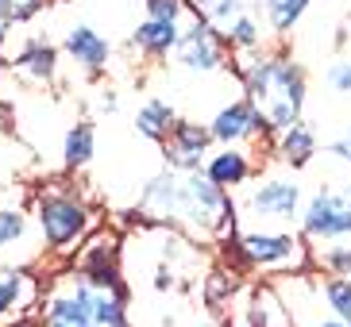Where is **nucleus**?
I'll use <instances>...</instances> for the list:
<instances>
[{
	"label": "nucleus",
	"mask_w": 351,
	"mask_h": 327,
	"mask_svg": "<svg viewBox=\"0 0 351 327\" xmlns=\"http://www.w3.org/2000/svg\"><path fill=\"white\" fill-rule=\"evenodd\" d=\"M139 212L151 224L186 231L197 243H228L236 231V200L205 174H155L139 193Z\"/></svg>",
	"instance_id": "f257e3e1"
},
{
	"label": "nucleus",
	"mask_w": 351,
	"mask_h": 327,
	"mask_svg": "<svg viewBox=\"0 0 351 327\" xmlns=\"http://www.w3.org/2000/svg\"><path fill=\"white\" fill-rule=\"evenodd\" d=\"M239 85L243 101L258 116L263 131L278 135L289 123L305 120V101H309V77L282 51H258L239 62Z\"/></svg>",
	"instance_id": "f03ea898"
},
{
	"label": "nucleus",
	"mask_w": 351,
	"mask_h": 327,
	"mask_svg": "<svg viewBox=\"0 0 351 327\" xmlns=\"http://www.w3.org/2000/svg\"><path fill=\"white\" fill-rule=\"evenodd\" d=\"M32 220H35L39 239H43V250L54 254V258H73L77 246L101 227L93 205H89L73 185H62V181L43 185L39 193H35Z\"/></svg>",
	"instance_id": "7ed1b4c3"
},
{
	"label": "nucleus",
	"mask_w": 351,
	"mask_h": 327,
	"mask_svg": "<svg viewBox=\"0 0 351 327\" xmlns=\"http://www.w3.org/2000/svg\"><path fill=\"white\" fill-rule=\"evenodd\" d=\"M232 258L239 270L263 274L267 281L286 274L309 270V243L293 231H258V227H236L232 231Z\"/></svg>",
	"instance_id": "20e7f679"
},
{
	"label": "nucleus",
	"mask_w": 351,
	"mask_h": 327,
	"mask_svg": "<svg viewBox=\"0 0 351 327\" xmlns=\"http://www.w3.org/2000/svg\"><path fill=\"white\" fill-rule=\"evenodd\" d=\"M301 185L298 177H282V174H267V177H255L247 193L239 196L236 205V224L258 227V231H286V227L298 224L301 215Z\"/></svg>",
	"instance_id": "39448f33"
},
{
	"label": "nucleus",
	"mask_w": 351,
	"mask_h": 327,
	"mask_svg": "<svg viewBox=\"0 0 351 327\" xmlns=\"http://www.w3.org/2000/svg\"><path fill=\"white\" fill-rule=\"evenodd\" d=\"M298 235L309 246H324V243H343L351 239V200L343 196V189H328L320 185L317 193L301 205L298 215Z\"/></svg>",
	"instance_id": "423d86ee"
},
{
	"label": "nucleus",
	"mask_w": 351,
	"mask_h": 327,
	"mask_svg": "<svg viewBox=\"0 0 351 327\" xmlns=\"http://www.w3.org/2000/svg\"><path fill=\"white\" fill-rule=\"evenodd\" d=\"M174 66L197 77H208V73H220L228 66V42L220 39L213 27H205L201 20H189V27H182L174 51Z\"/></svg>",
	"instance_id": "0eeeda50"
},
{
	"label": "nucleus",
	"mask_w": 351,
	"mask_h": 327,
	"mask_svg": "<svg viewBox=\"0 0 351 327\" xmlns=\"http://www.w3.org/2000/svg\"><path fill=\"white\" fill-rule=\"evenodd\" d=\"M39 254H47V250H43L32 212L20 205H0V262L27 270Z\"/></svg>",
	"instance_id": "6e6552de"
},
{
	"label": "nucleus",
	"mask_w": 351,
	"mask_h": 327,
	"mask_svg": "<svg viewBox=\"0 0 351 327\" xmlns=\"http://www.w3.org/2000/svg\"><path fill=\"white\" fill-rule=\"evenodd\" d=\"M213 135H208V123H197V120H178L174 131L166 135L162 143V162L166 170L174 174H201L205 158L213 154Z\"/></svg>",
	"instance_id": "1a4fd4ad"
},
{
	"label": "nucleus",
	"mask_w": 351,
	"mask_h": 327,
	"mask_svg": "<svg viewBox=\"0 0 351 327\" xmlns=\"http://www.w3.org/2000/svg\"><path fill=\"white\" fill-rule=\"evenodd\" d=\"M35 324L39 327H93L89 312H85V300L73 285L70 270L54 277V285L47 289V297H39L35 308Z\"/></svg>",
	"instance_id": "9d476101"
},
{
	"label": "nucleus",
	"mask_w": 351,
	"mask_h": 327,
	"mask_svg": "<svg viewBox=\"0 0 351 327\" xmlns=\"http://www.w3.org/2000/svg\"><path fill=\"white\" fill-rule=\"evenodd\" d=\"M43 289L23 266L0 262V327H12L20 319H32L39 308Z\"/></svg>",
	"instance_id": "9b49d317"
},
{
	"label": "nucleus",
	"mask_w": 351,
	"mask_h": 327,
	"mask_svg": "<svg viewBox=\"0 0 351 327\" xmlns=\"http://www.w3.org/2000/svg\"><path fill=\"white\" fill-rule=\"evenodd\" d=\"M232 324L228 327H289V316L282 308L278 293L263 281V285H243L236 300H232Z\"/></svg>",
	"instance_id": "f8f14e48"
},
{
	"label": "nucleus",
	"mask_w": 351,
	"mask_h": 327,
	"mask_svg": "<svg viewBox=\"0 0 351 327\" xmlns=\"http://www.w3.org/2000/svg\"><path fill=\"white\" fill-rule=\"evenodd\" d=\"M208 135H213L217 146H247L267 131H263L258 116L251 112V104L243 96H236V101H228L217 108V116L208 120Z\"/></svg>",
	"instance_id": "ddd939ff"
},
{
	"label": "nucleus",
	"mask_w": 351,
	"mask_h": 327,
	"mask_svg": "<svg viewBox=\"0 0 351 327\" xmlns=\"http://www.w3.org/2000/svg\"><path fill=\"white\" fill-rule=\"evenodd\" d=\"M201 174L217 185V189H224L228 196L239 193V189L255 177L251 146H213V154H208L205 166H201Z\"/></svg>",
	"instance_id": "4468645a"
},
{
	"label": "nucleus",
	"mask_w": 351,
	"mask_h": 327,
	"mask_svg": "<svg viewBox=\"0 0 351 327\" xmlns=\"http://www.w3.org/2000/svg\"><path fill=\"white\" fill-rule=\"evenodd\" d=\"M62 54L85 73V77H97V73L108 70V58H112V42L104 39L101 31H93L89 23H77V27L66 31Z\"/></svg>",
	"instance_id": "2eb2a0df"
},
{
	"label": "nucleus",
	"mask_w": 351,
	"mask_h": 327,
	"mask_svg": "<svg viewBox=\"0 0 351 327\" xmlns=\"http://www.w3.org/2000/svg\"><path fill=\"white\" fill-rule=\"evenodd\" d=\"M12 70L35 85H51L58 77V47L47 39H27L12 58Z\"/></svg>",
	"instance_id": "dca6fc26"
},
{
	"label": "nucleus",
	"mask_w": 351,
	"mask_h": 327,
	"mask_svg": "<svg viewBox=\"0 0 351 327\" xmlns=\"http://www.w3.org/2000/svg\"><path fill=\"white\" fill-rule=\"evenodd\" d=\"M274 151H278L282 166H289V170H305V166L317 158L320 151V139H317V127L305 120L289 123L286 131L274 135Z\"/></svg>",
	"instance_id": "f3484780"
},
{
	"label": "nucleus",
	"mask_w": 351,
	"mask_h": 327,
	"mask_svg": "<svg viewBox=\"0 0 351 327\" xmlns=\"http://www.w3.org/2000/svg\"><path fill=\"white\" fill-rule=\"evenodd\" d=\"M178 35H182V23H166V20H143L132 31V47L147 58H166V54L178 47Z\"/></svg>",
	"instance_id": "a211bd4d"
},
{
	"label": "nucleus",
	"mask_w": 351,
	"mask_h": 327,
	"mask_svg": "<svg viewBox=\"0 0 351 327\" xmlns=\"http://www.w3.org/2000/svg\"><path fill=\"white\" fill-rule=\"evenodd\" d=\"M267 39H270V27L263 20H258L255 12H243L232 27H228L224 42H228V54H243V58H251V54L267 51Z\"/></svg>",
	"instance_id": "6ab92c4d"
},
{
	"label": "nucleus",
	"mask_w": 351,
	"mask_h": 327,
	"mask_svg": "<svg viewBox=\"0 0 351 327\" xmlns=\"http://www.w3.org/2000/svg\"><path fill=\"white\" fill-rule=\"evenodd\" d=\"M182 120V116L174 112V104L162 101V96H155V101L139 104V112H135V131L143 135V139H151V143L162 146L166 135L174 131V123Z\"/></svg>",
	"instance_id": "aec40b11"
},
{
	"label": "nucleus",
	"mask_w": 351,
	"mask_h": 327,
	"mask_svg": "<svg viewBox=\"0 0 351 327\" xmlns=\"http://www.w3.org/2000/svg\"><path fill=\"white\" fill-rule=\"evenodd\" d=\"M93 154H97L93 123L89 120L73 123L70 131H66V139H62V170L66 174H77V170H85V166L93 162Z\"/></svg>",
	"instance_id": "412c9836"
},
{
	"label": "nucleus",
	"mask_w": 351,
	"mask_h": 327,
	"mask_svg": "<svg viewBox=\"0 0 351 327\" xmlns=\"http://www.w3.org/2000/svg\"><path fill=\"white\" fill-rule=\"evenodd\" d=\"M189 12H193V20H201L224 39L228 27L247 12V0H189Z\"/></svg>",
	"instance_id": "4be33fe9"
},
{
	"label": "nucleus",
	"mask_w": 351,
	"mask_h": 327,
	"mask_svg": "<svg viewBox=\"0 0 351 327\" xmlns=\"http://www.w3.org/2000/svg\"><path fill=\"white\" fill-rule=\"evenodd\" d=\"M317 293H320L324 312L351 327V281L348 277H317Z\"/></svg>",
	"instance_id": "5701e85b"
},
{
	"label": "nucleus",
	"mask_w": 351,
	"mask_h": 327,
	"mask_svg": "<svg viewBox=\"0 0 351 327\" xmlns=\"http://www.w3.org/2000/svg\"><path fill=\"white\" fill-rule=\"evenodd\" d=\"M239 293H243L239 270H213V274L205 277V304L213 308V312H228Z\"/></svg>",
	"instance_id": "b1692460"
},
{
	"label": "nucleus",
	"mask_w": 351,
	"mask_h": 327,
	"mask_svg": "<svg viewBox=\"0 0 351 327\" xmlns=\"http://www.w3.org/2000/svg\"><path fill=\"white\" fill-rule=\"evenodd\" d=\"M313 0H263V16H267V27L270 35H289L305 20Z\"/></svg>",
	"instance_id": "393cba45"
},
{
	"label": "nucleus",
	"mask_w": 351,
	"mask_h": 327,
	"mask_svg": "<svg viewBox=\"0 0 351 327\" xmlns=\"http://www.w3.org/2000/svg\"><path fill=\"white\" fill-rule=\"evenodd\" d=\"M309 266H320L328 277H348L351 281V243L343 239V243H324L317 250V246H309Z\"/></svg>",
	"instance_id": "a878e982"
},
{
	"label": "nucleus",
	"mask_w": 351,
	"mask_h": 327,
	"mask_svg": "<svg viewBox=\"0 0 351 327\" xmlns=\"http://www.w3.org/2000/svg\"><path fill=\"white\" fill-rule=\"evenodd\" d=\"M43 8H47V0H0V20L8 23V27L12 23H27Z\"/></svg>",
	"instance_id": "bb28decb"
},
{
	"label": "nucleus",
	"mask_w": 351,
	"mask_h": 327,
	"mask_svg": "<svg viewBox=\"0 0 351 327\" xmlns=\"http://www.w3.org/2000/svg\"><path fill=\"white\" fill-rule=\"evenodd\" d=\"M147 4V20H166V23H182V16L189 12V0H143Z\"/></svg>",
	"instance_id": "cd10ccee"
},
{
	"label": "nucleus",
	"mask_w": 351,
	"mask_h": 327,
	"mask_svg": "<svg viewBox=\"0 0 351 327\" xmlns=\"http://www.w3.org/2000/svg\"><path fill=\"white\" fill-rule=\"evenodd\" d=\"M324 85H328L336 96H351V58H336L324 70Z\"/></svg>",
	"instance_id": "c85d7f7f"
},
{
	"label": "nucleus",
	"mask_w": 351,
	"mask_h": 327,
	"mask_svg": "<svg viewBox=\"0 0 351 327\" xmlns=\"http://www.w3.org/2000/svg\"><path fill=\"white\" fill-rule=\"evenodd\" d=\"M328 154H332V158H336L340 166H348V170H351V123L328 143Z\"/></svg>",
	"instance_id": "c756f323"
},
{
	"label": "nucleus",
	"mask_w": 351,
	"mask_h": 327,
	"mask_svg": "<svg viewBox=\"0 0 351 327\" xmlns=\"http://www.w3.org/2000/svg\"><path fill=\"white\" fill-rule=\"evenodd\" d=\"M97 104H101V112H116V104H120V101H116L112 89H104L101 96H97Z\"/></svg>",
	"instance_id": "7c9ffc66"
},
{
	"label": "nucleus",
	"mask_w": 351,
	"mask_h": 327,
	"mask_svg": "<svg viewBox=\"0 0 351 327\" xmlns=\"http://www.w3.org/2000/svg\"><path fill=\"white\" fill-rule=\"evenodd\" d=\"M4 47H8V23L0 20V62H4Z\"/></svg>",
	"instance_id": "2f4dec72"
},
{
	"label": "nucleus",
	"mask_w": 351,
	"mask_h": 327,
	"mask_svg": "<svg viewBox=\"0 0 351 327\" xmlns=\"http://www.w3.org/2000/svg\"><path fill=\"white\" fill-rule=\"evenodd\" d=\"M313 327H348V324H340V319H332V316H320Z\"/></svg>",
	"instance_id": "473e14b6"
},
{
	"label": "nucleus",
	"mask_w": 351,
	"mask_h": 327,
	"mask_svg": "<svg viewBox=\"0 0 351 327\" xmlns=\"http://www.w3.org/2000/svg\"><path fill=\"white\" fill-rule=\"evenodd\" d=\"M12 327H39V324H35V316H32V319H20V324H12Z\"/></svg>",
	"instance_id": "72a5a7b5"
},
{
	"label": "nucleus",
	"mask_w": 351,
	"mask_h": 327,
	"mask_svg": "<svg viewBox=\"0 0 351 327\" xmlns=\"http://www.w3.org/2000/svg\"><path fill=\"white\" fill-rule=\"evenodd\" d=\"M343 196H348V200H351V181H348V185H343Z\"/></svg>",
	"instance_id": "f704fd0d"
},
{
	"label": "nucleus",
	"mask_w": 351,
	"mask_h": 327,
	"mask_svg": "<svg viewBox=\"0 0 351 327\" xmlns=\"http://www.w3.org/2000/svg\"><path fill=\"white\" fill-rule=\"evenodd\" d=\"M201 327H224V324H201Z\"/></svg>",
	"instance_id": "c9c22d12"
},
{
	"label": "nucleus",
	"mask_w": 351,
	"mask_h": 327,
	"mask_svg": "<svg viewBox=\"0 0 351 327\" xmlns=\"http://www.w3.org/2000/svg\"><path fill=\"white\" fill-rule=\"evenodd\" d=\"M289 327H298V324H289Z\"/></svg>",
	"instance_id": "e433bc0d"
}]
</instances>
